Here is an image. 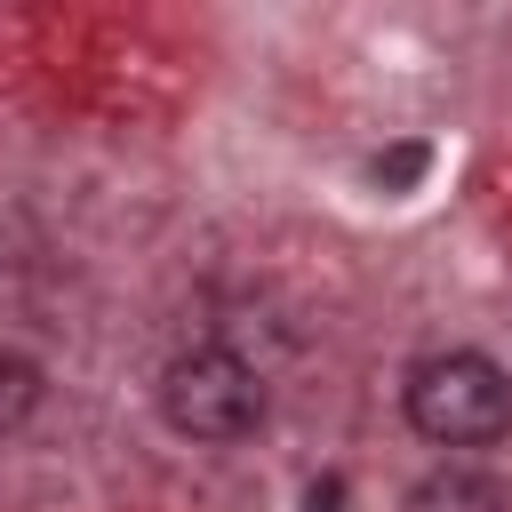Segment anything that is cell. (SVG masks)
<instances>
[{
  "label": "cell",
  "mask_w": 512,
  "mask_h": 512,
  "mask_svg": "<svg viewBox=\"0 0 512 512\" xmlns=\"http://www.w3.org/2000/svg\"><path fill=\"white\" fill-rule=\"evenodd\" d=\"M400 408L440 448H488L512 432V376L488 352H424L400 376Z\"/></svg>",
  "instance_id": "obj_1"
},
{
  "label": "cell",
  "mask_w": 512,
  "mask_h": 512,
  "mask_svg": "<svg viewBox=\"0 0 512 512\" xmlns=\"http://www.w3.org/2000/svg\"><path fill=\"white\" fill-rule=\"evenodd\" d=\"M160 416L176 440H248L264 424V376L232 352V344H192L160 368Z\"/></svg>",
  "instance_id": "obj_2"
},
{
  "label": "cell",
  "mask_w": 512,
  "mask_h": 512,
  "mask_svg": "<svg viewBox=\"0 0 512 512\" xmlns=\"http://www.w3.org/2000/svg\"><path fill=\"white\" fill-rule=\"evenodd\" d=\"M400 512H512V496H504V480H488L480 464H440V472H424V480L408 488Z\"/></svg>",
  "instance_id": "obj_3"
},
{
  "label": "cell",
  "mask_w": 512,
  "mask_h": 512,
  "mask_svg": "<svg viewBox=\"0 0 512 512\" xmlns=\"http://www.w3.org/2000/svg\"><path fill=\"white\" fill-rule=\"evenodd\" d=\"M40 392H48V384H40V360H24L16 344H0V432H16V424L40 408Z\"/></svg>",
  "instance_id": "obj_4"
},
{
  "label": "cell",
  "mask_w": 512,
  "mask_h": 512,
  "mask_svg": "<svg viewBox=\"0 0 512 512\" xmlns=\"http://www.w3.org/2000/svg\"><path fill=\"white\" fill-rule=\"evenodd\" d=\"M416 176H424V144H400L376 160V184H416Z\"/></svg>",
  "instance_id": "obj_5"
}]
</instances>
